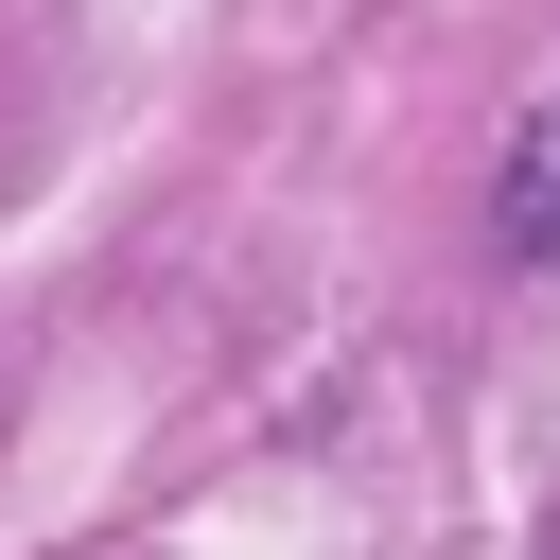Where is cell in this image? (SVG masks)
Wrapping results in <instances>:
<instances>
[{"label":"cell","instance_id":"1","mask_svg":"<svg viewBox=\"0 0 560 560\" xmlns=\"http://www.w3.org/2000/svg\"><path fill=\"white\" fill-rule=\"evenodd\" d=\"M490 210H508V245H525V262H560V105L508 140V192H490Z\"/></svg>","mask_w":560,"mask_h":560}]
</instances>
